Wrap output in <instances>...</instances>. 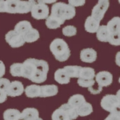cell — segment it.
I'll use <instances>...</instances> for the list:
<instances>
[{"mask_svg":"<svg viewBox=\"0 0 120 120\" xmlns=\"http://www.w3.org/2000/svg\"><path fill=\"white\" fill-rule=\"evenodd\" d=\"M41 93L40 97H48L56 96L58 93V86L55 85H45L40 86Z\"/></svg>","mask_w":120,"mask_h":120,"instance_id":"cell-13","label":"cell"},{"mask_svg":"<svg viewBox=\"0 0 120 120\" xmlns=\"http://www.w3.org/2000/svg\"><path fill=\"white\" fill-rule=\"evenodd\" d=\"M11 82L6 78H1L0 79V89L4 91H7V88L10 85Z\"/></svg>","mask_w":120,"mask_h":120,"instance_id":"cell-32","label":"cell"},{"mask_svg":"<svg viewBox=\"0 0 120 120\" xmlns=\"http://www.w3.org/2000/svg\"><path fill=\"white\" fill-rule=\"evenodd\" d=\"M85 102H86V100H85L84 96L81 94H75L70 97L67 103L69 104L70 106L73 108L78 109Z\"/></svg>","mask_w":120,"mask_h":120,"instance_id":"cell-19","label":"cell"},{"mask_svg":"<svg viewBox=\"0 0 120 120\" xmlns=\"http://www.w3.org/2000/svg\"><path fill=\"white\" fill-rule=\"evenodd\" d=\"M68 4L74 7H79V6H83L85 4V0H81V1H78V0H69L68 1Z\"/></svg>","mask_w":120,"mask_h":120,"instance_id":"cell-33","label":"cell"},{"mask_svg":"<svg viewBox=\"0 0 120 120\" xmlns=\"http://www.w3.org/2000/svg\"><path fill=\"white\" fill-rule=\"evenodd\" d=\"M7 94L6 91L0 89V103H3L6 101L7 98Z\"/></svg>","mask_w":120,"mask_h":120,"instance_id":"cell-35","label":"cell"},{"mask_svg":"<svg viewBox=\"0 0 120 120\" xmlns=\"http://www.w3.org/2000/svg\"><path fill=\"white\" fill-rule=\"evenodd\" d=\"M111 33L109 31L106 25H100L96 33L97 39L103 42H108Z\"/></svg>","mask_w":120,"mask_h":120,"instance_id":"cell-16","label":"cell"},{"mask_svg":"<svg viewBox=\"0 0 120 120\" xmlns=\"http://www.w3.org/2000/svg\"><path fill=\"white\" fill-rule=\"evenodd\" d=\"M21 112L16 109H8L4 111L3 118L4 120H16L21 115Z\"/></svg>","mask_w":120,"mask_h":120,"instance_id":"cell-27","label":"cell"},{"mask_svg":"<svg viewBox=\"0 0 120 120\" xmlns=\"http://www.w3.org/2000/svg\"><path fill=\"white\" fill-rule=\"evenodd\" d=\"M46 25L49 29H57L64 24V22L59 18L55 17L52 15H50L46 20Z\"/></svg>","mask_w":120,"mask_h":120,"instance_id":"cell-20","label":"cell"},{"mask_svg":"<svg viewBox=\"0 0 120 120\" xmlns=\"http://www.w3.org/2000/svg\"><path fill=\"white\" fill-rule=\"evenodd\" d=\"M119 3H120V1H119Z\"/></svg>","mask_w":120,"mask_h":120,"instance_id":"cell-41","label":"cell"},{"mask_svg":"<svg viewBox=\"0 0 120 120\" xmlns=\"http://www.w3.org/2000/svg\"><path fill=\"white\" fill-rule=\"evenodd\" d=\"M25 93L26 97L29 98H36L40 96L41 88L40 86L37 85H30L26 87L25 90Z\"/></svg>","mask_w":120,"mask_h":120,"instance_id":"cell-17","label":"cell"},{"mask_svg":"<svg viewBox=\"0 0 120 120\" xmlns=\"http://www.w3.org/2000/svg\"><path fill=\"white\" fill-rule=\"evenodd\" d=\"M49 69V64L45 60L26 59L23 63L22 77L34 83H43L47 79Z\"/></svg>","mask_w":120,"mask_h":120,"instance_id":"cell-1","label":"cell"},{"mask_svg":"<svg viewBox=\"0 0 120 120\" xmlns=\"http://www.w3.org/2000/svg\"><path fill=\"white\" fill-rule=\"evenodd\" d=\"M24 87L22 82L18 81H14L11 82L6 93L8 96L14 97L22 95Z\"/></svg>","mask_w":120,"mask_h":120,"instance_id":"cell-10","label":"cell"},{"mask_svg":"<svg viewBox=\"0 0 120 120\" xmlns=\"http://www.w3.org/2000/svg\"><path fill=\"white\" fill-rule=\"evenodd\" d=\"M6 72V67L4 63L2 61H0V79L5 75Z\"/></svg>","mask_w":120,"mask_h":120,"instance_id":"cell-36","label":"cell"},{"mask_svg":"<svg viewBox=\"0 0 120 120\" xmlns=\"http://www.w3.org/2000/svg\"><path fill=\"white\" fill-rule=\"evenodd\" d=\"M115 63H116V65L120 67V51L117 52L115 56Z\"/></svg>","mask_w":120,"mask_h":120,"instance_id":"cell-38","label":"cell"},{"mask_svg":"<svg viewBox=\"0 0 120 120\" xmlns=\"http://www.w3.org/2000/svg\"><path fill=\"white\" fill-rule=\"evenodd\" d=\"M63 34L67 37H72L77 33V29L73 25H68L64 27L62 30Z\"/></svg>","mask_w":120,"mask_h":120,"instance_id":"cell-29","label":"cell"},{"mask_svg":"<svg viewBox=\"0 0 120 120\" xmlns=\"http://www.w3.org/2000/svg\"><path fill=\"white\" fill-rule=\"evenodd\" d=\"M25 41L26 43H33L34 41H37V40L40 38V34L38 30L36 29L32 28L26 34L23 36Z\"/></svg>","mask_w":120,"mask_h":120,"instance_id":"cell-26","label":"cell"},{"mask_svg":"<svg viewBox=\"0 0 120 120\" xmlns=\"http://www.w3.org/2000/svg\"><path fill=\"white\" fill-rule=\"evenodd\" d=\"M5 39L7 43L13 48L22 46L25 43L23 36L15 31V30L8 31L5 36Z\"/></svg>","mask_w":120,"mask_h":120,"instance_id":"cell-8","label":"cell"},{"mask_svg":"<svg viewBox=\"0 0 120 120\" xmlns=\"http://www.w3.org/2000/svg\"><path fill=\"white\" fill-rule=\"evenodd\" d=\"M31 13L33 18L37 20L46 19L49 17V8L43 1H32Z\"/></svg>","mask_w":120,"mask_h":120,"instance_id":"cell-6","label":"cell"},{"mask_svg":"<svg viewBox=\"0 0 120 120\" xmlns=\"http://www.w3.org/2000/svg\"><path fill=\"white\" fill-rule=\"evenodd\" d=\"M16 120H43V119L39 117V112L37 109L27 108L23 109Z\"/></svg>","mask_w":120,"mask_h":120,"instance_id":"cell-11","label":"cell"},{"mask_svg":"<svg viewBox=\"0 0 120 120\" xmlns=\"http://www.w3.org/2000/svg\"><path fill=\"white\" fill-rule=\"evenodd\" d=\"M10 73L14 77H22L23 63H14L10 67Z\"/></svg>","mask_w":120,"mask_h":120,"instance_id":"cell-28","label":"cell"},{"mask_svg":"<svg viewBox=\"0 0 120 120\" xmlns=\"http://www.w3.org/2000/svg\"><path fill=\"white\" fill-rule=\"evenodd\" d=\"M19 0H7L6 1V12L11 14L18 13Z\"/></svg>","mask_w":120,"mask_h":120,"instance_id":"cell-24","label":"cell"},{"mask_svg":"<svg viewBox=\"0 0 120 120\" xmlns=\"http://www.w3.org/2000/svg\"><path fill=\"white\" fill-rule=\"evenodd\" d=\"M6 12V1L0 0V13Z\"/></svg>","mask_w":120,"mask_h":120,"instance_id":"cell-37","label":"cell"},{"mask_svg":"<svg viewBox=\"0 0 120 120\" xmlns=\"http://www.w3.org/2000/svg\"><path fill=\"white\" fill-rule=\"evenodd\" d=\"M100 22L97 21L91 16L88 17L85 22V29L86 31L90 33H97L98 28L100 27Z\"/></svg>","mask_w":120,"mask_h":120,"instance_id":"cell-14","label":"cell"},{"mask_svg":"<svg viewBox=\"0 0 120 120\" xmlns=\"http://www.w3.org/2000/svg\"><path fill=\"white\" fill-rule=\"evenodd\" d=\"M100 105L107 112L120 115V102L116 95L108 94L105 96L101 99Z\"/></svg>","mask_w":120,"mask_h":120,"instance_id":"cell-5","label":"cell"},{"mask_svg":"<svg viewBox=\"0 0 120 120\" xmlns=\"http://www.w3.org/2000/svg\"><path fill=\"white\" fill-rule=\"evenodd\" d=\"M108 42L112 45L120 46V32L111 34Z\"/></svg>","mask_w":120,"mask_h":120,"instance_id":"cell-30","label":"cell"},{"mask_svg":"<svg viewBox=\"0 0 120 120\" xmlns=\"http://www.w3.org/2000/svg\"><path fill=\"white\" fill-rule=\"evenodd\" d=\"M51 15L59 18L65 22L66 20L71 19L75 16L76 9L69 4L58 2L52 5Z\"/></svg>","mask_w":120,"mask_h":120,"instance_id":"cell-3","label":"cell"},{"mask_svg":"<svg viewBox=\"0 0 120 120\" xmlns=\"http://www.w3.org/2000/svg\"><path fill=\"white\" fill-rule=\"evenodd\" d=\"M109 31L111 34L120 32V17H114L107 24Z\"/></svg>","mask_w":120,"mask_h":120,"instance_id":"cell-23","label":"cell"},{"mask_svg":"<svg viewBox=\"0 0 120 120\" xmlns=\"http://www.w3.org/2000/svg\"><path fill=\"white\" fill-rule=\"evenodd\" d=\"M54 79L60 84H67L70 82V78L67 75L63 68H59L54 74Z\"/></svg>","mask_w":120,"mask_h":120,"instance_id":"cell-18","label":"cell"},{"mask_svg":"<svg viewBox=\"0 0 120 120\" xmlns=\"http://www.w3.org/2000/svg\"><path fill=\"white\" fill-rule=\"evenodd\" d=\"M96 77L95 70L91 67H82L78 79H83V80H93Z\"/></svg>","mask_w":120,"mask_h":120,"instance_id":"cell-21","label":"cell"},{"mask_svg":"<svg viewBox=\"0 0 120 120\" xmlns=\"http://www.w3.org/2000/svg\"><path fill=\"white\" fill-rule=\"evenodd\" d=\"M32 28H33V26L29 21H22L19 22L15 25L14 30L23 36Z\"/></svg>","mask_w":120,"mask_h":120,"instance_id":"cell-15","label":"cell"},{"mask_svg":"<svg viewBox=\"0 0 120 120\" xmlns=\"http://www.w3.org/2000/svg\"><path fill=\"white\" fill-rule=\"evenodd\" d=\"M49 48L55 59L60 62L66 61L70 56L69 47L62 38H56L53 40Z\"/></svg>","mask_w":120,"mask_h":120,"instance_id":"cell-2","label":"cell"},{"mask_svg":"<svg viewBox=\"0 0 120 120\" xmlns=\"http://www.w3.org/2000/svg\"><path fill=\"white\" fill-rule=\"evenodd\" d=\"M109 7L108 0H100L98 3L93 7L91 12V16L97 21H101Z\"/></svg>","mask_w":120,"mask_h":120,"instance_id":"cell-7","label":"cell"},{"mask_svg":"<svg viewBox=\"0 0 120 120\" xmlns=\"http://www.w3.org/2000/svg\"><path fill=\"white\" fill-rule=\"evenodd\" d=\"M78 115L80 116H86L90 115L93 112V106L90 103L85 102L82 106L79 107L78 109Z\"/></svg>","mask_w":120,"mask_h":120,"instance_id":"cell-25","label":"cell"},{"mask_svg":"<svg viewBox=\"0 0 120 120\" xmlns=\"http://www.w3.org/2000/svg\"><path fill=\"white\" fill-rule=\"evenodd\" d=\"M97 53L93 48H86L81 51L80 53V58L84 63H92L96 60Z\"/></svg>","mask_w":120,"mask_h":120,"instance_id":"cell-12","label":"cell"},{"mask_svg":"<svg viewBox=\"0 0 120 120\" xmlns=\"http://www.w3.org/2000/svg\"><path fill=\"white\" fill-rule=\"evenodd\" d=\"M118 82H119V83H120V78H119V80H118Z\"/></svg>","mask_w":120,"mask_h":120,"instance_id":"cell-40","label":"cell"},{"mask_svg":"<svg viewBox=\"0 0 120 120\" xmlns=\"http://www.w3.org/2000/svg\"><path fill=\"white\" fill-rule=\"evenodd\" d=\"M77 109L68 103L62 105L53 112L52 120H74L78 117Z\"/></svg>","mask_w":120,"mask_h":120,"instance_id":"cell-4","label":"cell"},{"mask_svg":"<svg viewBox=\"0 0 120 120\" xmlns=\"http://www.w3.org/2000/svg\"><path fill=\"white\" fill-rule=\"evenodd\" d=\"M96 83V81L93 80H83V79H78V83L80 86H82L83 88H90L93 87L94 86Z\"/></svg>","mask_w":120,"mask_h":120,"instance_id":"cell-31","label":"cell"},{"mask_svg":"<svg viewBox=\"0 0 120 120\" xmlns=\"http://www.w3.org/2000/svg\"><path fill=\"white\" fill-rule=\"evenodd\" d=\"M104 120H120V115L116 113H110Z\"/></svg>","mask_w":120,"mask_h":120,"instance_id":"cell-34","label":"cell"},{"mask_svg":"<svg viewBox=\"0 0 120 120\" xmlns=\"http://www.w3.org/2000/svg\"><path fill=\"white\" fill-rule=\"evenodd\" d=\"M82 67L78 66H67L64 67L63 69L70 78H79Z\"/></svg>","mask_w":120,"mask_h":120,"instance_id":"cell-22","label":"cell"},{"mask_svg":"<svg viewBox=\"0 0 120 120\" xmlns=\"http://www.w3.org/2000/svg\"><path fill=\"white\" fill-rule=\"evenodd\" d=\"M96 81L99 87L109 86L113 81V76L109 71H102L96 75Z\"/></svg>","mask_w":120,"mask_h":120,"instance_id":"cell-9","label":"cell"},{"mask_svg":"<svg viewBox=\"0 0 120 120\" xmlns=\"http://www.w3.org/2000/svg\"><path fill=\"white\" fill-rule=\"evenodd\" d=\"M116 96V97H117V98H118L119 101H120V90H119L118 91H117Z\"/></svg>","mask_w":120,"mask_h":120,"instance_id":"cell-39","label":"cell"}]
</instances>
